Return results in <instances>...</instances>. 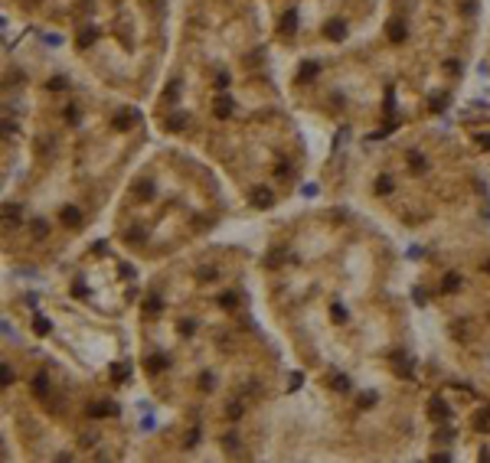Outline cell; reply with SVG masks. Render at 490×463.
I'll use <instances>...</instances> for the list:
<instances>
[{
  "instance_id": "40",
  "label": "cell",
  "mask_w": 490,
  "mask_h": 463,
  "mask_svg": "<svg viewBox=\"0 0 490 463\" xmlns=\"http://www.w3.org/2000/svg\"><path fill=\"white\" fill-rule=\"evenodd\" d=\"M66 85H69L66 79H52V82H49V88H52V92H59V88H66Z\"/></svg>"
},
{
  "instance_id": "5",
  "label": "cell",
  "mask_w": 490,
  "mask_h": 463,
  "mask_svg": "<svg viewBox=\"0 0 490 463\" xmlns=\"http://www.w3.org/2000/svg\"><path fill=\"white\" fill-rule=\"evenodd\" d=\"M167 365H170V359L164 356V352H154V356H147V362H144V369H147V372H154V375H157V372H164Z\"/></svg>"
},
{
  "instance_id": "24",
  "label": "cell",
  "mask_w": 490,
  "mask_h": 463,
  "mask_svg": "<svg viewBox=\"0 0 490 463\" xmlns=\"http://www.w3.org/2000/svg\"><path fill=\"white\" fill-rule=\"evenodd\" d=\"M392 111H396V92L386 88V114H392Z\"/></svg>"
},
{
  "instance_id": "42",
  "label": "cell",
  "mask_w": 490,
  "mask_h": 463,
  "mask_svg": "<svg viewBox=\"0 0 490 463\" xmlns=\"http://www.w3.org/2000/svg\"><path fill=\"white\" fill-rule=\"evenodd\" d=\"M415 303H418V307H425V294H422V287H415Z\"/></svg>"
},
{
  "instance_id": "10",
  "label": "cell",
  "mask_w": 490,
  "mask_h": 463,
  "mask_svg": "<svg viewBox=\"0 0 490 463\" xmlns=\"http://www.w3.org/2000/svg\"><path fill=\"white\" fill-rule=\"evenodd\" d=\"M389 39L392 43H402L405 39V23L402 20H389Z\"/></svg>"
},
{
  "instance_id": "19",
  "label": "cell",
  "mask_w": 490,
  "mask_h": 463,
  "mask_svg": "<svg viewBox=\"0 0 490 463\" xmlns=\"http://www.w3.org/2000/svg\"><path fill=\"white\" fill-rule=\"evenodd\" d=\"M409 163H412V170H415V173H425V157L418 154V150H412V154H409Z\"/></svg>"
},
{
  "instance_id": "28",
  "label": "cell",
  "mask_w": 490,
  "mask_h": 463,
  "mask_svg": "<svg viewBox=\"0 0 490 463\" xmlns=\"http://www.w3.org/2000/svg\"><path fill=\"white\" fill-rule=\"evenodd\" d=\"M376 405V391H366V395L360 398V408H372Z\"/></svg>"
},
{
  "instance_id": "30",
  "label": "cell",
  "mask_w": 490,
  "mask_h": 463,
  "mask_svg": "<svg viewBox=\"0 0 490 463\" xmlns=\"http://www.w3.org/2000/svg\"><path fill=\"white\" fill-rule=\"evenodd\" d=\"M434 437H438V440H441V444H448V440H451V437H454V431H451V427H441V431H438V434H434Z\"/></svg>"
},
{
  "instance_id": "38",
  "label": "cell",
  "mask_w": 490,
  "mask_h": 463,
  "mask_svg": "<svg viewBox=\"0 0 490 463\" xmlns=\"http://www.w3.org/2000/svg\"><path fill=\"white\" fill-rule=\"evenodd\" d=\"M216 278V271H212V268H203V271H199V281H212Z\"/></svg>"
},
{
  "instance_id": "26",
  "label": "cell",
  "mask_w": 490,
  "mask_h": 463,
  "mask_svg": "<svg viewBox=\"0 0 490 463\" xmlns=\"http://www.w3.org/2000/svg\"><path fill=\"white\" fill-rule=\"evenodd\" d=\"M490 427V411H480L477 414V431H487Z\"/></svg>"
},
{
  "instance_id": "9",
  "label": "cell",
  "mask_w": 490,
  "mask_h": 463,
  "mask_svg": "<svg viewBox=\"0 0 490 463\" xmlns=\"http://www.w3.org/2000/svg\"><path fill=\"white\" fill-rule=\"evenodd\" d=\"M33 395H36V398L49 395V378H46V372H39V375L33 378Z\"/></svg>"
},
{
  "instance_id": "4",
  "label": "cell",
  "mask_w": 490,
  "mask_h": 463,
  "mask_svg": "<svg viewBox=\"0 0 490 463\" xmlns=\"http://www.w3.org/2000/svg\"><path fill=\"white\" fill-rule=\"evenodd\" d=\"M317 75H320V62H301V69H298V82H314Z\"/></svg>"
},
{
  "instance_id": "43",
  "label": "cell",
  "mask_w": 490,
  "mask_h": 463,
  "mask_svg": "<svg viewBox=\"0 0 490 463\" xmlns=\"http://www.w3.org/2000/svg\"><path fill=\"white\" fill-rule=\"evenodd\" d=\"M480 147H484V150H490V134H487V137L480 134Z\"/></svg>"
},
{
  "instance_id": "45",
  "label": "cell",
  "mask_w": 490,
  "mask_h": 463,
  "mask_svg": "<svg viewBox=\"0 0 490 463\" xmlns=\"http://www.w3.org/2000/svg\"><path fill=\"white\" fill-rule=\"evenodd\" d=\"M484 271H490V264H484Z\"/></svg>"
},
{
  "instance_id": "8",
  "label": "cell",
  "mask_w": 490,
  "mask_h": 463,
  "mask_svg": "<svg viewBox=\"0 0 490 463\" xmlns=\"http://www.w3.org/2000/svg\"><path fill=\"white\" fill-rule=\"evenodd\" d=\"M59 216H62V222H66V225H72V229H79V225H82V212L75 209V206H66V209H62Z\"/></svg>"
},
{
  "instance_id": "20",
  "label": "cell",
  "mask_w": 490,
  "mask_h": 463,
  "mask_svg": "<svg viewBox=\"0 0 490 463\" xmlns=\"http://www.w3.org/2000/svg\"><path fill=\"white\" fill-rule=\"evenodd\" d=\"M223 444H226V450L236 453V450H239V434H236V431H229V434L223 437Z\"/></svg>"
},
{
  "instance_id": "27",
  "label": "cell",
  "mask_w": 490,
  "mask_h": 463,
  "mask_svg": "<svg viewBox=\"0 0 490 463\" xmlns=\"http://www.w3.org/2000/svg\"><path fill=\"white\" fill-rule=\"evenodd\" d=\"M334 320L337 323H347V310H343V303H334Z\"/></svg>"
},
{
  "instance_id": "22",
  "label": "cell",
  "mask_w": 490,
  "mask_h": 463,
  "mask_svg": "<svg viewBox=\"0 0 490 463\" xmlns=\"http://www.w3.org/2000/svg\"><path fill=\"white\" fill-rule=\"evenodd\" d=\"M431 108H434V111H448V95H434V101H431Z\"/></svg>"
},
{
  "instance_id": "6",
  "label": "cell",
  "mask_w": 490,
  "mask_h": 463,
  "mask_svg": "<svg viewBox=\"0 0 490 463\" xmlns=\"http://www.w3.org/2000/svg\"><path fill=\"white\" fill-rule=\"evenodd\" d=\"M108 414H118V405H112V402H98V405L88 408V418H108Z\"/></svg>"
},
{
  "instance_id": "34",
  "label": "cell",
  "mask_w": 490,
  "mask_h": 463,
  "mask_svg": "<svg viewBox=\"0 0 490 463\" xmlns=\"http://www.w3.org/2000/svg\"><path fill=\"white\" fill-rule=\"evenodd\" d=\"M72 294H75V297H85V294H88V290H85V281H82V278L72 284Z\"/></svg>"
},
{
  "instance_id": "1",
  "label": "cell",
  "mask_w": 490,
  "mask_h": 463,
  "mask_svg": "<svg viewBox=\"0 0 490 463\" xmlns=\"http://www.w3.org/2000/svg\"><path fill=\"white\" fill-rule=\"evenodd\" d=\"M248 199H252V206H258V209H268V206L275 203V192L268 189V186H255Z\"/></svg>"
},
{
  "instance_id": "12",
  "label": "cell",
  "mask_w": 490,
  "mask_h": 463,
  "mask_svg": "<svg viewBox=\"0 0 490 463\" xmlns=\"http://www.w3.org/2000/svg\"><path fill=\"white\" fill-rule=\"evenodd\" d=\"M458 287H461V278H458L454 271H448V274H445V281H441V294H454Z\"/></svg>"
},
{
  "instance_id": "15",
  "label": "cell",
  "mask_w": 490,
  "mask_h": 463,
  "mask_svg": "<svg viewBox=\"0 0 490 463\" xmlns=\"http://www.w3.org/2000/svg\"><path fill=\"white\" fill-rule=\"evenodd\" d=\"M49 329H52V323L46 320L43 313H36V316H33V333H36V336H46Z\"/></svg>"
},
{
  "instance_id": "41",
  "label": "cell",
  "mask_w": 490,
  "mask_h": 463,
  "mask_svg": "<svg viewBox=\"0 0 490 463\" xmlns=\"http://www.w3.org/2000/svg\"><path fill=\"white\" fill-rule=\"evenodd\" d=\"M239 414H242V405H229V418L239 421Z\"/></svg>"
},
{
  "instance_id": "23",
  "label": "cell",
  "mask_w": 490,
  "mask_h": 463,
  "mask_svg": "<svg viewBox=\"0 0 490 463\" xmlns=\"http://www.w3.org/2000/svg\"><path fill=\"white\" fill-rule=\"evenodd\" d=\"M0 382H4V388H7V385L13 382V369H10V365H7V362L0 365Z\"/></svg>"
},
{
  "instance_id": "33",
  "label": "cell",
  "mask_w": 490,
  "mask_h": 463,
  "mask_svg": "<svg viewBox=\"0 0 490 463\" xmlns=\"http://www.w3.org/2000/svg\"><path fill=\"white\" fill-rule=\"evenodd\" d=\"M49 232V225L43 222V219H36V222H33V235H46Z\"/></svg>"
},
{
  "instance_id": "21",
  "label": "cell",
  "mask_w": 490,
  "mask_h": 463,
  "mask_svg": "<svg viewBox=\"0 0 490 463\" xmlns=\"http://www.w3.org/2000/svg\"><path fill=\"white\" fill-rule=\"evenodd\" d=\"M376 192H383V196H386V192H392V179L389 176H379L376 179Z\"/></svg>"
},
{
  "instance_id": "44",
  "label": "cell",
  "mask_w": 490,
  "mask_h": 463,
  "mask_svg": "<svg viewBox=\"0 0 490 463\" xmlns=\"http://www.w3.org/2000/svg\"><path fill=\"white\" fill-rule=\"evenodd\" d=\"M487 216H490V203H487Z\"/></svg>"
},
{
  "instance_id": "14",
  "label": "cell",
  "mask_w": 490,
  "mask_h": 463,
  "mask_svg": "<svg viewBox=\"0 0 490 463\" xmlns=\"http://www.w3.org/2000/svg\"><path fill=\"white\" fill-rule=\"evenodd\" d=\"M281 30H285V33L298 30V10H285V17H281Z\"/></svg>"
},
{
  "instance_id": "35",
  "label": "cell",
  "mask_w": 490,
  "mask_h": 463,
  "mask_svg": "<svg viewBox=\"0 0 490 463\" xmlns=\"http://www.w3.org/2000/svg\"><path fill=\"white\" fill-rule=\"evenodd\" d=\"M66 117H69V124H79V121H82L79 108H69V111H66Z\"/></svg>"
},
{
  "instance_id": "3",
  "label": "cell",
  "mask_w": 490,
  "mask_h": 463,
  "mask_svg": "<svg viewBox=\"0 0 490 463\" xmlns=\"http://www.w3.org/2000/svg\"><path fill=\"white\" fill-rule=\"evenodd\" d=\"M323 33H327V39L340 43V39H347V23H343V20H330V23L323 26Z\"/></svg>"
},
{
  "instance_id": "2",
  "label": "cell",
  "mask_w": 490,
  "mask_h": 463,
  "mask_svg": "<svg viewBox=\"0 0 490 463\" xmlns=\"http://www.w3.org/2000/svg\"><path fill=\"white\" fill-rule=\"evenodd\" d=\"M186 124H190V117H186V111H180V108L164 117V127H167V130H183Z\"/></svg>"
},
{
  "instance_id": "25",
  "label": "cell",
  "mask_w": 490,
  "mask_h": 463,
  "mask_svg": "<svg viewBox=\"0 0 490 463\" xmlns=\"http://www.w3.org/2000/svg\"><path fill=\"white\" fill-rule=\"evenodd\" d=\"M219 303H223L226 310H232V307L239 303V297H236V294H223V297H219Z\"/></svg>"
},
{
  "instance_id": "32",
  "label": "cell",
  "mask_w": 490,
  "mask_h": 463,
  "mask_svg": "<svg viewBox=\"0 0 490 463\" xmlns=\"http://www.w3.org/2000/svg\"><path fill=\"white\" fill-rule=\"evenodd\" d=\"M196 440H199V427H193V431H190V434H186V440H183V447H193V444H196Z\"/></svg>"
},
{
  "instance_id": "17",
  "label": "cell",
  "mask_w": 490,
  "mask_h": 463,
  "mask_svg": "<svg viewBox=\"0 0 490 463\" xmlns=\"http://www.w3.org/2000/svg\"><path fill=\"white\" fill-rule=\"evenodd\" d=\"M95 36H98V30H95V26H85V30L79 33V46H82V49H85V46H92Z\"/></svg>"
},
{
  "instance_id": "37",
  "label": "cell",
  "mask_w": 490,
  "mask_h": 463,
  "mask_svg": "<svg viewBox=\"0 0 490 463\" xmlns=\"http://www.w3.org/2000/svg\"><path fill=\"white\" fill-rule=\"evenodd\" d=\"M199 385H203V391H212V375H209V372L199 378Z\"/></svg>"
},
{
  "instance_id": "29",
  "label": "cell",
  "mask_w": 490,
  "mask_h": 463,
  "mask_svg": "<svg viewBox=\"0 0 490 463\" xmlns=\"http://www.w3.org/2000/svg\"><path fill=\"white\" fill-rule=\"evenodd\" d=\"M17 216H20V209H17V206H4V219H7V222H10V219L17 222Z\"/></svg>"
},
{
  "instance_id": "11",
  "label": "cell",
  "mask_w": 490,
  "mask_h": 463,
  "mask_svg": "<svg viewBox=\"0 0 490 463\" xmlns=\"http://www.w3.org/2000/svg\"><path fill=\"white\" fill-rule=\"evenodd\" d=\"M160 310H164V300H160L157 294H150L147 300H144V313H147V316H157Z\"/></svg>"
},
{
  "instance_id": "16",
  "label": "cell",
  "mask_w": 490,
  "mask_h": 463,
  "mask_svg": "<svg viewBox=\"0 0 490 463\" xmlns=\"http://www.w3.org/2000/svg\"><path fill=\"white\" fill-rule=\"evenodd\" d=\"M134 121H137V111H124V114L115 117V127H118V130H128Z\"/></svg>"
},
{
  "instance_id": "18",
  "label": "cell",
  "mask_w": 490,
  "mask_h": 463,
  "mask_svg": "<svg viewBox=\"0 0 490 463\" xmlns=\"http://www.w3.org/2000/svg\"><path fill=\"white\" fill-rule=\"evenodd\" d=\"M330 385H334L337 391H350V378L340 375V372H334V375H330Z\"/></svg>"
},
{
  "instance_id": "13",
  "label": "cell",
  "mask_w": 490,
  "mask_h": 463,
  "mask_svg": "<svg viewBox=\"0 0 490 463\" xmlns=\"http://www.w3.org/2000/svg\"><path fill=\"white\" fill-rule=\"evenodd\" d=\"M232 108H236V101H232L229 95L216 98V114H219V117H229V114H232Z\"/></svg>"
},
{
  "instance_id": "7",
  "label": "cell",
  "mask_w": 490,
  "mask_h": 463,
  "mask_svg": "<svg viewBox=\"0 0 490 463\" xmlns=\"http://www.w3.org/2000/svg\"><path fill=\"white\" fill-rule=\"evenodd\" d=\"M428 411L434 414L438 421H451V408H448L441 398H431V405H428Z\"/></svg>"
},
{
  "instance_id": "39",
  "label": "cell",
  "mask_w": 490,
  "mask_h": 463,
  "mask_svg": "<svg viewBox=\"0 0 490 463\" xmlns=\"http://www.w3.org/2000/svg\"><path fill=\"white\" fill-rule=\"evenodd\" d=\"M216 88H223V92H226V88H229V75H226V72H223V75H219V79H216Z\"/></svg>"
},
{
  "instance_id": "31",
  "label": "cell",
  "mask_w": 490,
  "mask_h": 463,
  "mask_svg": "<svg viewBox=\"0 0 490 463\" xmlns=\"http://www.w3.org/2000/svg\"><path fill=\"white\" fill-rule=\"evenodd\" d=\"M193 320H180V336H193Z\"/></svg>"
},
{
  "instance_id": "36",
  "label": "cell",
  "mask_w": 490,
  "mask_h": 463,
  "mask_svg": "<svg viewBox=\"0 0 490 463\" xmlns=\"http://www.w3.org/2000/svg\"><path fill=\"white\" fill-rule=\"evenodd\" d=\"M137 196H144V199H150V196H154V189H150V183H141V189H137Z\"/></svg>"
}]
</instances>
